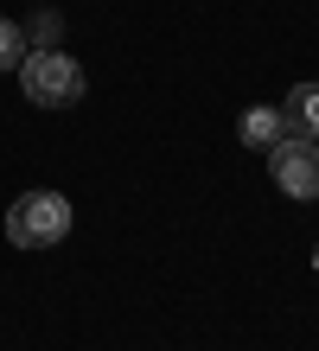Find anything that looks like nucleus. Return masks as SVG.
I'll return each instance as SVG.
<instances>
[{
  "label": "nucleus",
  "mask_w": 319,
  "mask_h": 351,
  "mask_svg": "<svg viewBox=\"0 0 319 351\" xmlns=\"http://www.w3.org/2000/svg\"><path fill=\"white\" fill-rule=\"evenodd\" d=\"M71 237V198L64 192H26L7 204V243L13 250H51Z\"/></svg>",
  "instance_id": "obj_1"
},
{
  "label": "nucleus",
  "mask_w": 319,
  "mask_h": 351,
  "mask_svg": "<svg viewBox=\"0 0 319 351\" xmlns=\"http://www.w3.org/2000/svg\"><path fill=\"white\" fill-rule=\"evenodd\" d=\"M19 90H26V102H38V109H71L83 96V64L71 51H26Z\"/></svg>",
  "instance_id": "obj_2"
},
{
  "label": "nucleus",
  "mask_w": 319,
  "mask_h": 351,
  "mask_svg": "<svg viewBox=\"0 0 319 351\" xmlns=\"http://www.w3.org/2000/svg\"><path fill=\"white\" fill-rule=\"evenodd\" d=\"M268 179L281 185L287 198H319V141H281L268 147Z\"/></svg>",
  "instance_id": "obj_3"
},
{
  "label": "nucleus",
  "mask_w": 319,
  "mask_h": 351,
  "mask_svg": "<svg viewBox=\"0 0 319 351\" xmlns=\"http://www.w3.org/2000/svg\"><path fill=\"white\" fill-rule=\"evenodd\" d=\"M281 121H287V134H294V141H319V84H294Z\"/></svg>",
  "instance_id": "obj_4"
},
{
  "label": "nucleus",
  "mask_w": 319,
  "mask_h": 351,
  "mask_svg": "<svg viewBox=\"0 0 319 351\" xmlns=\"http://www.w3.org/2000/svg\"><path fill=\"white\" fill-rule=\"evenodd\" d=\"M237 134H243V147H281L287 141V121H281V109H249L243 121H237Z\"/></svg>",
  "instance_id": "obj_5"
},
{
  "label": "nucleus",
  "mask_w": 319,
  "mask_h": 351,
  "mask_svg": "<svg viewBox=\"0 0 319 351\" xmlns=\"http://www.w3.org/2000/svg\"><path fill=\"white\" fill-rule=\"evenodd\" d=\"M26 32H19L13 26V19H0V71H19V64H26Z\"/></svg>",
  "instance_id": "obj_6"
},
{
  "label": "nucleus",
  "mask_w": 319,
  "mask_h": 351,
  "mask_svg": "<svg viewBox=\"0 0 319 351\" xmlns=\"http://www.w3.org/2000/svg\"><path fill=\"white\" fill-rule=\"evenodd\" d=\"M313 268H319V250H313Z\"/></svg>",
  "instance_id": "obj_7"
}]
</instances>
